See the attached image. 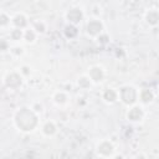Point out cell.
I'll list each match as a JSON object with an SVG mask.
<instances>
[{
	"instance_id": "cell-1",
	"label": "cell",
	"mask_w": 159,
	"mask_h": 159,
	"mask_svg": "<svg viewBox=\"0 0 159 159\" xmlns=\"http://www.w3.org/2000/svg\"><path fill=\"white\" fill-rule=\"evenodd\" d=\"M15 124L20 130L24 132H31L36 124H37V117L36 114L29 109V108H21L15 113L14 117Z\"/></svg>"
},
{
	"instance_id": "cell-2",
	"label": "cell",
	"mask_w": 159,
	"mask_h": 159,
	"mask_svg": "<svg viewBox=\"0 0 159 159\" xmlns=\"http://www.w3.org/2000/svg\"><path fill=\"white\" fill-rule=\"evenodd\" d=\"M138 92L133 86H124L119 91V97L125 104H133L138 98Z\"/></svg>"
},
{
	"instance_id": "cell-3",
	"label": "cell",
	"mask_w": 159,
	"mask_h": 159,
	"mask_svg": "<svg viewBox=\"0 0 159 159\" xmlns=\"http://www.w3.org/2000/svg\"><path fill=\"white\" fill-rule=\"evenodd\" d=\"M87 34L91 35V36H97V35H101L102 30H103V25L99 20L97 19H92L87 22Z\"/></svg>"
},
{
	"instance_id": "cell-4",
	"label": "cell",
	"mask_w": 159,
	"mask_h": 159,
	"mask_svg": "<svg viewBox=\"0 0 159 159\" xmlns=\"http://www.w3.org/2000/svg\"><path fill=\"white\" fill-rule=\"evenodd\" d=\"M113 150H114V147H113V144H112L111 142H108V140H102V142L97 145V152H98V154H101V155H103V157H109V155H112Z\"/></svg>"
},
{
	"instance_id": "cell-5",
	"label": "cell",
	"mask_w": 159,
	"mask_h": 159,
	"mask_svg": "<svg viewBox=\"0 0 159 159\" xmlns=\"http://www.w3.org/2000/svg\"><path fill=\"white\" fill-rule=\"evenodd\" d=\"M66 17H67V20L71 24H78L82 20V17H83V12H82L81 9L73 7V9H70L68 10V12L66 14Z\"/></svg>"
},
{
	"instance_id": "cell-6",
	"label": "cell",
	"mask_w": 159,
	"mask_h": 159,
	"mask_svg": "<svg viewBox=\"0 0 159 159\" xmlns=\"http://www.w3.org/2000/svg\"><path fill=\"white\" fill-rule=\"evenodd\" d=\"M21 82H22V78L19 73L16 72H11L7 75V77L5 78V83L10 87V88H17L19 86H21Z\"/></svg>"
},
{
	"instance_id": "cell-7",
	"label": "cell",
	"mask_w": 159,
	"mask_h": 159,
	"mask_svg": "<svg viewBox=\"0 0 159 159\" xmlns=\"http://www.w3.org/2000/svg\"><path fill=\"white\" fill-rule=\"evenodd\" d=\"M143 109L140 108V107H138V106H134V107H132L129 111H128V113H127V117H128V119L129 120H132V122H138V120H140L142 118H143Z\"/></svg>"
},
{
	"instance_id": "cell-8",
	"label": "cell",
	"mask_w": 159,
	"mask_h": 159,
	"mask_svg": "<svg viewBox=\"0 0 159 159\" xmlns=\"http://www.w3.org/2000/svg\"><path fill=\"white\" fill-rule=\"evenodd\" d=\"M103 77H104V72L99 66H93L89 70V78L93 82H101L103 80Z\"/></svg>"
},
{
	"instance_id": "cell-9",
	"label": "cell",
	"mask_w": 159,
	"mask_h": 159,
	"mask_svg": "<svg viewBox=\"0 0 159 159\" xmlns=\"http://www.w3.org/2000/svg\"><path fill=\"white\" fill-rule=\"evenodd\" d=\"M145 20L148 24L150 25H157L159 22V11L153 9V10H149L147 14H145Z\"/></svg>"
},
{
	"instance_id": "cell-10",
	"label": "cell",
	"mask_w": 159,
	"mask_h": 159,
	"mask_svg": "<svg viewBox=\"0 0 159 159\" xmlns=\"http://www.w3.org/2000/svg\"><path fill=\"white\" fill-rule=\"evenodd\" d=\"M12 24L17 27V29H22L27 25V20H26V16L24 14H17L12 17Z\"/></svg>"
},
{
	"instance_id": "cell-11",
	"label": "cell",
	"mask_w": 159,
	"mask_h": 159,
	"mask_svg": "<svg viewBox=\"0 0 159 159\" xmlns=\"http://www.w3.org/2000/svg\"><path fill=\"white\" fill-rule=\"evenodd\" d=\"M103 98L106 102H109V103H113L117 101L118 98V92H116L113 88H107L104 92H103Z\"/></svg>"
},
{
	"instance_id": "cell-12",
	"label": "cell",
	"mask_w": 159,
	"mask_h": 159,
	"mask_svg": "<svg viewBox=\"0 0 159 159\" xmlns=\"http://www.w3.org/2000/svg\"><path fill=\"white\" fill-rule=\"evenodd\" d=\"M139 98H140V101L142 102H144V103H149V102H152L153 101V98H154V94H153V92L150 91V89H142L140 91V93H139Z\"/></svg>"
},
{
	"instance_id": "cell-13",
	"label": "cell",
	"mask_w": 159,
	"mask_h": 159,
	"mask_svg": "<svg viewBox=\"0 0 159 159\" xmlns=\"http://www.w3.org/2000/svg\"><path fill=\"white\" fill-rule=\"evenodd\" d=\"M42 132L46 134V135H52L55 132H56V125L53 122H46L42 127Z\"/></svg>"
},
{
	"instance_id": "cell-14",
	"label": "cell",
	"mask_w": 159,
	"mask_h": 159,
	"mask_svg": "<svg viewBox=\"0 0 159 159\" xmlns=\"http://www.w3.org/2000/svg\"><path fill=\"white\" fill-rule=\"evenodd\" d=\"M77 34H78V31H77V29H76V26L73 24H70V25H67L65 27V35H66V37L73 39L75 36H77Z\"/></svg>"
},
{
	"instance_id": "cell-15",
	"label": "cell",
	"mask_w": 159,
	"mask_h": 159,
	"mask_svg": "<svg viewBox=\"0 0 159 159\" xmlns=\"http://www.w3.org/2000/svg\"><path fill=\"white\" fill-rule=\"evenodd\" d=\"M10 36H11L12 40L17 41V40H20L21 37H24V32H22L21 29H15V30H12V31L10 32Z\"/></svg>"
},
{
	"instance_id": "cell-16",
	"label": "cell",
	"mask_w": 159,
	"mask_h": 159,
	"mask_svg": "<svg viewBox=\"0 0 159 159\" xmlns=\"http://www.w3.org/2000/svg\"><path fill=\"white\" fill-rule=\"evenodd\" d=\"M53 98H55V102H56V103L62 104V103H65V102H66L67 96H66L63 92H57V93L53 96Z\"/></svg>"
},
{
	"instance_id": "cell-17",
	"label": "cell",
	"mask_w": 159,
	"mask_h": 159,
	"mask_svg": "<svg viewBox=\"0 0 159 159\" xmlns=\"http://www.w3.org/2000/svg\"><path fill=\"white\" fill-rule=\"evenodd\" d=\"M89 84H91V78H89V77L82 76V77L78 80V86L82 87V88H87V87H89Z\"/></svg>"
},
{
	"instance_id": "cell-18",
	"label": "cell",
	"mask_w": 159,
	"mask_h": 159,
	"mask_svg": "<svg viewBox=\"0 0 159 159\" xmlns=\"http://www.w3.org/2000/svg\"><path fill=\"white\" fill-rule=\"evenodd\" d=\"M24 37H25V40L27 42H32L35 40V32H34V30H26L24 32Z\"/></svg>"
},
{
	"instance_id": "cell-19",
	"label": "cell",
	"mask_w": 159,
	"mask_h": 159,
	"mask_svg": "<svg viewBox=\"0 0 159 159\" xmlns=\"http://www.w3.org/2000/svg\"><path fill=\"white\" fill-rule=\"evenodd\" d=\"M35 30L36 31H39V32H43L45 31V25H43V22H35Z\"/></svg>"
},
{
	"instance_id": "cell-20",
	"label": "cell",
	"mask_w": 159,
	"mask_h": 159,
	"mask_svg": "<svg viewBox=\"0 0 159 159\" xmlns=\"http://www.w3.org/2000/svg\"><path fill=\"white\" fill-rule=\"evenodd\" d=\"M9 20H10V19L6 16V14H4V12H2V14H1V21H0L1 26H2V27H4V26H6V24H7V22H10Z\"/></svg>"
},
{
	"instance_id": "cell-21",
	"label": "cell",
	"mask_w": 159,
	"mask_h": 159,
	"mask_svg": "<svg viewBox=\"0 0 159 159\" xmlns=\"http://www.w3.org/2000/svg\"><path fill=\"white\" fill-rule=\"evenodd\" d=\"M98 37H99V36H98ZM99 39H102V40H101V42H102V43L107 42V40H104V39H107V36H103V37H99Z\"/></svg>"
}]
</instances>
